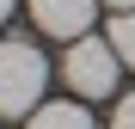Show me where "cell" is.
Wrapping results in <instances>:
<instances>
[{"instance_id":"1","label":"cell","mask_w":135,"mask_h":129,"mask_svg":"<svg viewBox=\"0 0 135 129\" xmlns=\"http://www.w3.org/2000/svg\"><path fill=\"white\" fill-rule=\"evenodd\" d=\"M43 86H49L43 49L25 37H6L0 43V117H31L43 104Z\"/></svg>"},{"instance_id":"2","label":"cell","mask_w":135,"mask_h":129,"mask_svg":"<svg viewBox=\"0 0 135 129\" xmlns=\"http://www.w3.org/2000/svg\"><path fill=\"white\" fill-rule=\"evenodd\" d=\"M117 74H123V55H117V43L110 37H74L68 43V55H61V80L74 86V98H110L117 92Z\"/></svg>"},{"instance_id":"3","label":"cell","mask_w":135,"mask_h":129,"mask_svg":"<svg viewBox=\"0 0 135 129\" xmlns=\"http://www.w3.org/2000/svg\"><path fill=\"white\" fill-rule=\"evenodd\" d=\"M92 12H98V0H31V18H37V31L68 37V43L92 31Z\"/></svg>"},{"instance_id":"4","label":"cell","mask_w":135,"mask_h":129,"mask_svg":"<svg viewBox=\"0 0 135 129\" xmlns=\"http://www.w3.org/2000/svg\"><path fill=\"white\" fill-rule=\"evenodd\" d=\"M25 129H98L92 117H86V104H37V111L25 117Z\"/></svg>"},{"instance_id":"5","label":"cell","mask_w":135,"mask_h":129,"mask_svg":"<svg viewBox=\"0 0 135 129\" xmlns=\"http://www.w3.org/2000/svg\"><path fill=\"white\" fill-rule=\"evenodd\" d=\"M110 43H117V55H123V68H135V6L110 18Z\"/></svg>"},{"instance_id":"6","label":"cell","mask_w":135,"mask_h":129,"mask_svg":"<svg viewBox=\"0 0 135 129\" xmlns=\"http://www.w3.org/2000/svg\"><path fill=\"white\" fill-rule=\"evenodd\" d=\"M110 129H135V92L117 104V117H110Z\"/></svg>"},{"instance_id":"7","label":"cell","mask_w":135,"mask_h":129,"mask_svg":"<svg viewBox=\"0 0 135 129\" xmlns=\"http://www.w3.org/2000/svg\"><path fill=\"white\" fill-rule=\"evenodd\" d=\"M104 6H110V12H129V6H135V0H104Z\"/></svg>"},{"instance_id":"8","label":"cell","mask_w":135,"mask_h":129,"mask_svg":"<svg viewBox=\"0 0 135 129\" xmlns=\"http://www.w3.org/2000/svg\"><path fill=\"white\" fill-rule=\"evenodd\" d=\"M12 6H18V0H0V18H6V12H12Z\"/></svg>"}]
</instances>
